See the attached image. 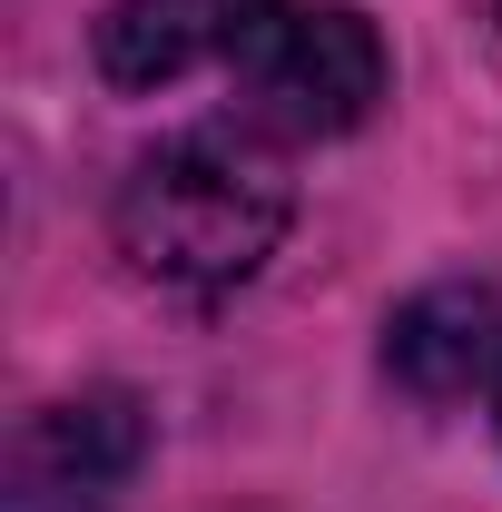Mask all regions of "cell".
I'll use <instances>...</instances> for the list:
<instances>
[{"mask_svg": "<svg viewBox=\"0 0 502 512\" xmlns=\"http://www.w3.org/2000/svg\"><path fill=\"white\" fill-rule=\"evenodd\" d=\"M296 217V197L276 178V158L256 138L227 128H188L168 148H148L119 178L109 207V237L148 286H178V296H217V286H247L256 266L276 256Z\"/></svg>", "mask_w": 502, "mask_h": 512, "instance_id": "6da1fadb", "label": "cell"}, {"mask_svg": "<svg viewBox=\"0 0 502 512\" xmlns=\"http://www.w3.org/2000/svg\"><path fill=\"white\" fill-rule=\"evenodd\" d=\"M384 79H394V60L365 10H345V0L276 10L247 40V138H286V148L345 138L375 119Z\"/></svg>", "mask_w": 502, "mask_h": 512, "instance_id": "7a4b0ae2", "label": "cell"}, {"mask_svg": "<svg viewBox=\"0 0 502 512\" xmlns=\"http://www.w3.org/2000/svg\"><path fill=\"white\" fill-rule=\"evenodd\" d=\"M148 463V414L128 394H60L10 444V512H99Z\"/></svg>", "mask_w": 502, "mask_h": 512, "instance_id": "3957f363", "label": "cell"}, {"mask_svg": "<svg viewBox=\"0 0 502 512\" xmlns=\"http://www.w3.org/2000/svg\"><path fill=\"white\" fill-rule=\"evenodd\" d=\"M266 20H276V0H109L99 69L119 89H168L217 50H247Z\"/></svg>", "mask_w": 502, "mask_h": 512, "instance_id": "277c9868", "label": "cell"}, {"mask_svg": "<svg viewBox=\"0 0 502 512\" xmlns=\"http://www.w3.org/2000/svg\"><path fill=\"white\" fill-rule=\"evenodd\" d=\"M493 355H502L493 286H424L414 306H394V325H384V375L404 384V394H424V404L473 394Z\"/></svg>", "mask_w": 502, "mask_h": 512, "instance_id": "5b68a950", "label": "cell"}]
</instances>
